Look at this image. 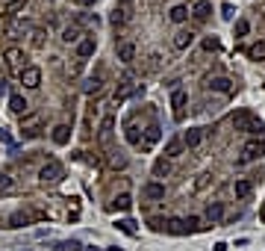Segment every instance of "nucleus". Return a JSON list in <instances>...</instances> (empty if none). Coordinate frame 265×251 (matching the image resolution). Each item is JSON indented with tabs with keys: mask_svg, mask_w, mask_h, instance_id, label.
Returning <instances> with one entry per match:
<instances>
[{
	"mask_svg": "<svg viewBox=\"0 0 265 251\" xmlns=\"http://www.w3.org/2000/svg\"><path fill=\"white\" fill-rule=\"evenodd\" d=\"M112 130H115V118L106 116L100 121V145H109V142H112Z\"/></svg>",
	"mask_w": 265,
	"mask_h": 251,
	"instance_id": "nucleus-11",
	"label": "nucleus"
},
{
	"mask_svg": "<svg viewBox=\"0 0 265 251\" xmlns=\"http://www.w3.org/2000/svg\"><path fill=\"white\" fill-rule=\"evenodd\" d=\"M141 195L147 198V201H162L165 198V184H144V189H141Z\"/></svg>",
	"mask_w": 265,
	"mask_h": 251,
	"instance_id": "nucleus-7",
	"label": "nucleus"
},
{
	"mask_svg": "<svg viewBox=\"0 0 265 251\" xmlns=\"http://www.w3.org/2000/svg\"><path fill=\"white\" fill-rule=\"evenodd\" d=\"M183 139L180 136H174V139H168V145H165V157H180L183 154Z\"/></svg>",
	"mask_w": 265,
	"mask_h": 251,
	"instance_id": "nucleus-18",
	"label": "nucleus"
},
{
	"mask_svg": "<svg viewBox=\"0 0 265 251\" xmlns=\"http://www.w3.org/2000/svg\"><path fill=\"white\" fill-rule=\"evenodd\" d=\"M233 192H236V198H248V195L253 192V184H250V181H236Z\"/></svg>",
	"mask_w": 265,
	"mask_h": 251,
	"instance_id": "nucleus-23",
	"label": "nucleus"
},
{
	"mask_svg": "<svg viewBox=\"0 0 265 251\" xmlns=\"http://www.w3.org/2000/svg\"><path fill=\"white\" fill-rule=\"evenodd\" d=\"M162 231H168V234H186V222H180V219H168Z\"/></svg>",
	"mask_w": 265,
	"mask_h": 251,
	"instance_id": "nucleus-27",
	"label": "nucleus"
},
{
	"mask_svg": "<svg viewBox=\"0 0 265 251\" xmlns=\"http://www.w3.org/2000/svg\"><path fill=\"white\" fill-rule=\"evenodd\" d=\"M133 92L139 95V92H141V86H133V77H124V80H121V89L115 92V103H118V100H127Z\"/></svg>",
	"mask_w": 265,
	"mask_h": 251,
	"instance_id": "nucleus-8",
	"label": "nucleus"
},
{
	"mask_svg": "<svg viewBox=\"0 0 265 251\" xmlns=\"http://www.w3.org/2000/svg\"><path fill=\"white\" fill-rule=\"evenodd\" d=\"M24 3H27V0H3V3H0V9H3L6 15H15L18 9H24Z\"/></svg>",
	"mask_w": 265,
	"mask_h": 251,
	"instance_id": "nucleus-24",
	"label": "nucleus"
},
{
	"mask_svg": "<svg viewBox=\"0 0 265 251\" xmlns=\"http://www.w3.org/2000/svg\"><path fill=\"white\" fill-rule=\"evenodd\" d=\"M206 184H209V174H201V177H198V189H203Z\"/></svg>",
	"mask_w": 265,
	"mask_h": 251,
	"instance_id": "nucleus-41",
	"label": "nucleus"
},
{
	"mask_svg": "<svg viewBox=\"0 0 265 251\" xmlns=\"http://www.w3.org/2000/svg\"><path fill=\"white\" fill-rule=\"evenodd\" d=\"M0 95H6V80H0Z\"/></svg>",
	"mask_w": 265,
	"mask_h": 251,
	"instance_id": "nucleus-43",
	"label": "nucleus"
},
{
	"mask_svg": "<svg viewBox=\"0 0 265 251\" xmlns=\"http://www.w3.org/2000/svg\"><path fill=\"white\" fill-rule=\"evenodd\" d=\"M265 154V142L262 139H248L245 145H242V163H253V160H259Z\"/></svg>",
	"mask_w": 265,
	"mask_h": 251,
	"instance_id": "nucleus-2",
	"label": "nucleus"
},
{
	"mask_svg": "<svg viewBox=\"0 0 265 251\" xmlns=\"http://www.w3.org/2000/svg\"><path fill=\"white\" fill-rule=\"evenodd\" d=\"M80 35H83V30H80L77 24H71V27L62 30V42H68V45H71V42H80Z\"/></svg>",
	"mask_w": 265,
	"mask_h": 251,
	"instance_id": "nucleus-20",
	"label": "nucleus"
},
{
	"mask_svg": "<svg viewBox=\"0 0 265 251\" xmlns=\"http://www.w3.org/2000/svg\"><path fill=\"white\" fill-rule=\"evenodd\" d=\"M203 48H206V50H218V39H206Z\"/></svg>",
	"mask_w": 265,
	"mask_h": 251,
	"instance_id": "nucleus-39",
	"label": "nucleus"
},
{
	"mask_svg": "<svg viewBox=\"0 0 265 251\" xmlns=\"http://www.w3.org/2000/svg\"><path fill=\"white\" fill-rule=\"evenodd\" d=\"M86 92H100V80H92V83L86 86Z\"/></svg>",
	"mask_w": 265,
	"mask_h": 251,
	"instance_id": "nucleus-40",
	"label": "nucleus"
},
{
	"mask_svg": "<svg viewBox=\"0 0 265 251\" xmlns=\"http://www.w3.org/2000/svg\"><path fill=\"white\" fill-rule=\"evenodd\" d=\"M118 59H121V62H133V59H136V45H133V42L118 45Z\"/></svg>",
	"mask_w": 265,
	"mask_h": 251,
	"instance_id": "nucleus-17",
	"label": "nucleus"
},
{
	"mask_svg": "<svg viewBox=\"0 0 265 251\" xmlns=\"http://www.w3.org/2000/svg\"><path fill=\"white\" fill-rule=\"evenodd\" d=\"M209 12H212V6H209V0H198V3H195V9H192L195 21H206V18H209Z\"/></svg>",
	"mask_w": 265,
	"mask_h": 251,
	"instance_id": "nucleus-15",
	"label": "nucleus"
},
{
	"mask_svg": "<svg viewBox=\"0 0 265 251\" xmlns=\"http://www.w3.org/2000/svg\"><path fill=\"white\" fill-rule=\"evenodd\" d=\"M109 163H112V168H124V166H127V160H124L121 154H112V157H109Z\"/></svg>",
	"mask_w": 265,
	"mask_h": 251,
	"instance_id": "nucleus-33",
	"label": "nucleus"
},
{
	"mask_svg": "<svg viewBox=\"0 0 265 251\" xmlns=\"http://www.w3.org/2000/svg\"><path fill=\"white\" fill-rule=\"evenodd\" d=\"M212 92H221V95H230L233 92V80H227V77H215V80H209L206 83Z\"/></svg>",
	"mask_w": 265,
	"mask_h": 251,
	"instance_id": "nucleus-12",
	"label": "nucleus"
},
{
	"mask_svg": "<svg viewBox=\"0 0 265 251\" xmlns=\"http://www.w3.org/2000/svg\"><path fill=\"white\" fill-rule=\"evenodd\" d=\"M3 59H6V65L15 71V74H21V71L27 68V56H24L21 48H6V50H3Z\"/></svg>",
	"mask_w": 265,
	"mask_h": 251,
	"instance_id": "nucleus-4",
	"label": "nucleus"
},
{
	"mask_svg": "<svg viewBox=\"0 0 265 251\" xmlns=\"http://www.w3.org/2000/svg\"><path fill=\"white\" fill-rule=\"evenodd\" d=\"M68 139H71V127L68 124H56L53 127V142L56 145H68Z\"/></svg>",
	"mask_w": 265,
	"mask_h": 251,
	"instance_id": "nucleus-16",
	"label": "nucleus"
},
{
	"mask_svg": "<svg viewBox=\"0 0 265 251\" xmlns=\"http://www.w3.org/2000/svg\"><path fill=\"white\" fill-rule=\"evenodd\" d=\"M39 127H42V116H39V113H24V116H21V136H24V139L39 136V133H42Z\"/></svg>",
	"mask_w": 265,
	"mask_h": 251,
	"instance_id": "nucleus-1",
	"label": "nucleus"
},
{
	"mask_svg": "<svg viewBox=\"0 0 265 251\" xmlns=\"http://www.w3.org/2000/svg\"><path fill=\"white\" fill-rule=\"evenodd\" d=\"M127 142H130V145H141V136H139V127H127Z\"/></svg>",
	"mask_w": 265,
	"mask_h": 251,
	"instance_id": "nucleus-32",
	"label": "nucleus"
},
{
	"mask_svg": "<svg viewBox=\"0 0 265 251\" xmlns=\"http://www.w3.org/2000/svg\"><path fill=\"white\" fill-rule=\"evenodd\" d=\"M171 21H174V24H186V21H188V9H186V6H174V9H171Z\"/></svg>",
	"mask_w": 265,
	"mask_h": 251,
	"instance_id": "nucleus-25",
	"label": "nucleus"
},
{
	"mask_svg": "<svg viewBox=\"0 0 265 251\" xmlns=\"http://www.w3.org/2000/svg\"><path fill=\"white\" fill-rule=\"evenodd\" d=\"M12 189V177L9 174H0V192H9Z\"/></svg>",
	"mask_w": 265,
	"mask_h": 251,
	"instance_id": "nucleus-34",
	"label": "nucleus"
},
{
	"mask_svg": "<svg viewBox=\"0 0 265 251\" xmlns=\"http://www.w3.org/2000/svg\"><path fill=\"white\" fill-rule=\"evenodd\" d=\"M18 80H21L27 89H39V86H42V71L35 68V65H27L21 74H18Z\"/></svg>",
	"mask_w": 265,
	"mask_h": 251,
	"instance_id": "nucleus-5",
	"label": "nucleus"
},
{
	"mask_svg": "<svg viewBox=\"0 0 265 251\" xmlns=\"http://www.w3.org/2000/svg\"><path fill=\"white\" fill-rule=\"evenodd\" d=\"M159 136H162V133H159V124H150V127L144 130V142H141V148H144V151H150V148H154L156 142H159Z\"/></svg>",
	"mask_w": 265,
	"mask_h": 251,
	"instance_id": "nucleus-9",
	"label": "nucleus"
},
{
	"mask_svg": "<svg viewBox=\"0 0 265 251\" xmlns=\"http://www.w3.org/2000/svg\"><path fill=\"white\" fill-rule=\"evenodd\" d=\"M221 15L230 21V18H233V6H230V3H224V6H221Z\"/></svg>",
	"mask_w": 265,
	"mask_h": 251,
	"instance_id": "nucleus-38",
	"label": "nucleus"
},
{
	"mask_svg": "<svg viewBox=\"0 0 265 251\" xmlns=\"http://www.w3.org/2000/svg\"><path fill=\"white\" fill-rule=\"evenodd\" d=\"M186 100H188V95H186L183 89H177V92L171 95V106H174V113H177V116H183V106H186Z\"/></svg>",
	"mask_w": 265,
	"mask_h": 251,
	"instance_id": "nucleus-19",
	"label": "nucleus"
},
{
	"mask_svg": "<svg viewBox=\"0 0 265 251\" xmlns=\"http://www.w3.org/2000/svg\"><path fill=\"white\" fill-rule=\"evenodd\" d=\"M248 56H250V59H256V62H262V59H265V42L253 45V48L248 50Z\"/></svg>",
	"mask_w": 265,
	"mask_h": 251,
	"instance_id": "nucleus-28",
	"label": "nucleus"
},
{
	"mask_svg": "<svg viewBox=\"0 0 265 251\" xmlns=\"http://www.w3.org/2000/svg\"><path fill=\"white\" fill-rule=\"evenodd\" d=\"M206 219H209L212 225H218V222L224 219V204H221V201H212V204L206 207Z\"/></svg>",
	"mask_w": 265,
	"mask_h": 251,
	"instance_id": "nucleus-13",
	"label": "nucleus"
},
{
	"mask_svg": "<svg viewBox=\"0 0 265 251\" xmlns=\"http://www.w3.org/2000/svg\"><path fill=\"white\" fill-rule=\"evenodd\" d=\"M248 30H250V24L242 18V21H236V35H248Z\"/></svg>",
	"mask_w": 265,
	"mask_h": 251,
	"instance_id": "nucleus-35",
	"label": "nucleus"
},
{
	"mask_svg": "<svg viewBox=\"0 0 265 251\" xmlns=\"http://www.w3.org/2000/svg\"><path fill=\"white\" fill-rule=\"evenodd\" d=\"M77 53H80L83 59H86V56H92V53H94V39H83V42L77 45Z\"/></svg>",
	"mask_w": 265,
	"mask_h": 251,
	"instance_id": "nucleus-26",
	"label": "nucleus"
},
{
	"mask_svg": "<svg viewBox=\"0 0 265 251\" xmlns=\"http://www.w3.org/2000/svg\"><path fill=\"white\" fill-rule=\"evenodd\" d=\"M115 228H121V231L130 234V236L136 234V222H133V219H121V222H115Z\"/></svg>",
	"mask_w": 265,
	"mask_h": 251,
	"instance_id": "nucleus-31",
	"label": "nucleus"
},
{
	"mask_svg": "<svg viewBox=\"0 0 265 251\" xmlns=\"http://www.w3.org/2000/svg\"><path fill=\"white\" fill-rule=\"evenodd\" d=\"M115 207H118V210H130V207H133V198H130L127 192H121V195L115 198Z\"/></svg>",
	"mask_w": 265,
	"mask_h": 251,
	"instance_id": "nucleus-30",
	"label": "nucleus"
},
{
	"mask_svg": "<svg viewBox=\"0 0 265 251\" xmlns=\"http://www.w3.org/2000/svg\"><path fill=\"white\" fill-rule=\"evenodd\" d=\"M9 110L18 113V116L27 113V100H24V95H12V98H9Z\"/></svg>",
	"mask_w": 265,
	"mask_h": 251,
	"instance_id": "nucleus-21",
	"label": "nucleus"
},
{
	"mask_svg": "<svg viewBox=\"0 0 265 251\" xmlns=\"http://www.w3.org/2000/svg\"><path fill=\"white\" fill-rule=\"evenodd\" d=\"M62 174H65V168H62L56 160H50V163H45V166H42L39 181H42V184H59V181H62Z\"/></svg>",
	"mask_w": 265,
	"mask_h": 251,
	"instance_id": "nucleus-3",
	"label": "nucleus"
},
{
	"mask_svg": "<svg viewBox=\"0 0 265 251\" xmlns=\"http://www.w3.org/2000/svg\"><path fill=\"white\" fill-rule=\"evenodd\" d=\"M130 18H133V3H130V0H118L115 12H112V24H115V27H124Z\"/></svg>",
	"mask_w": 265,
	"mask_h": 251,
	"instance_id": "nucleus-6",
	"label": "nucleus"
},
{
	"mask_svg": "<svg viewBox=\"0 0 265 251\" xmlns=\"http://www.w3.org/2000/svg\"><path fill=\"white\" fill-rule=\"evenodd\" d=\"M198 228H201V222H198L195 216H188V219H186V231H198Z\"/></svg>",
	"mask_w": 265,
	"mask_h": 251,
	"instance_id": "nucleus-37",
	"label": "nucleus"
},
{
	"mask_svg": "<svg viewBox=\"0 0 265 251\" xmlns=\"http://www.w3.org/2000/svg\"><path fill=\"white\" fill-rule=\"evenodd\" d=\"M32 45H35V48H42V45H45V33H42V30H35V33H32Z\"/></svg>",
	"mask_w": 265,
	"mask_h": 251,
	"instance_id": "nucleus-36",
	"label": "nucleus"
},
{
	"mask_svg": "<svg viewBox=\"0 0 265 251\" xmlns=\"http://www.w3.org/2000/svg\"><path fill=\"white\" fill-rule=\"evenodd\" d=\"M0 139H3V142H9V145H12V139H9V133H6V130H0Z\"/></svg>",
	"mask_w": 265,
	"mask_h": 251,
	"instance_id": "nucleus-42",
	"label": "nucleus"
},
{
	"mask_svg": "<svg viewBox=\"0 0 265 251\" xmlns=\"http://www.w3.org/2000/svg\"><path fill=\"white\" fill-rule=\"evenodd\" d=\"M80 3H83V6H92V3H97V0H80Z\"/></svg>",
	"mask_w": 265,
	"mask_h": 251,
	"instance_id": "nucleus-44",
	"label": "nucleus"
},
{
	"mask_svg": "<svg viewBox=\"0 0 265 251\" xmlns=\"http://www.w3.org/2000/svg\"><path fill=\"white\" fill-rule=\"evenodd\" d=\"M168 171H171V166H168V160H156V163H154V174H156V177H165Z\"/></svg>",
	"mask_w": 265,
	"mask_h": 251,
	"instance_id": "nucleus-29",
	"label": "nucleus"
},
{
	"mask_svg": "<svg viewBox=\"0 0 265 251\" xmlns=\"http://www.w3.org/2000/svg\"><path fill=\"white\" fill-rule=\"evenodd\" d=\"M192 42H195V35H192V33H177V35H174V48H177V50H186Z\"/></svg>",
	"mask_w": 265,
	"mask_h": 251,
	"instance_id": "nucleus-22",
	"label": "nucleus"
},
{
	"mask_svg": "<svg viewBox=\"0 0 265 251\" xmlns=\"http://www.w3.org/2000/svg\"><path fill=\"white\" fill-rule=\"evenodd\" d=\"M250 124H253V116H250V113H236V116H233V127H236V130L250 133Z\"/></svg>",
	"mask_w": 265,
	"mask_h": 251,
	"instance_id": "nucleus-14",
	"label": "nucleus"
},
{
	"mask_svg": "<svg viewBox=\"0 0 265 251\" xmlns=\"http://www.w3.org/2000/svg\"><path fill=\"white\" fill-rule=\"evenodd\" d=\"M201 139H203V130H201V127H188L186 136H183V145H186V148H198Z\"/></svg>",
	"mask_w": 265,
	"mask_h": 251,
	"instance_id": "nucleus-10",
	"label": "nucleus"
}]
</instances>
